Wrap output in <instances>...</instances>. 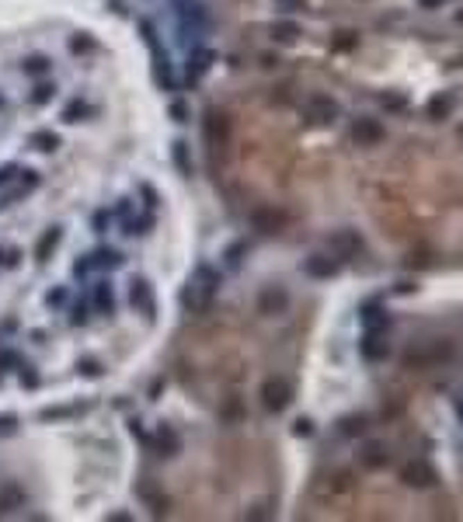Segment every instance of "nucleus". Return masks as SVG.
I'll return each instance as SVG.
<instances>
[{
  "mask_svg": "<svg viewBox=\"0 0 463 522\" xmlns=\"http://www.w3.org/2000/svg\"><path fill=\"white\" fill-rule=\"evenodd\" d=\"M84 115H91V108H87L84 101H70V105L63 108V122H70V126H74V122H81Z\"/></svg>",
  "mask_w": 463,
  "mask_h": 522,
  "instance_id": "a211bd4d",
  "label": "nucleus"
},
{
  "mask_svg": "<svg viewBox=\"0 0 463 522\" xmlns=\"http://www.w3.org/2000/svg\"><path fill=\"white\" fill-rule=\"evenodd\" d=\"M286 307H289L286 289H265V293L258 296V310H262V314H283Z\"/></svg>",
  "mask_w": 463,
  "mask_h": 522,
  "instance_id": "9b49d317",
  "label": "nucleus"
},
{
  "mask_svg": "<svg viewBox=\"0 0 463 522\" xmlns=\"http://www.w3.org/2000/svg\"><path fill=\"white\" fill-rule=\"evenodd\" d=\"M359 463H362L366 470H380V466H387V453H383V446H366V449L359 453Z\"/></svg>",
  "mask_w": 463,
  "mask_h": 522,
  "instance_id": "4468645a",
  "label": "nucleus"
},
{
  "mask_svg": "<svg viewBox=\"0 0 463 522\" xmlns=\"http://www.w3.org/2000/svg\"><path fill=\"white\" fill-rule=\"evenodd\" d=\"M303 272H307L310 279H331V276L338 272V261H335V254H331V258H328V254H310L307 265H303Z\"/></svg>",
  "mask_w": 463,
  "mask_h": 522,
  "instance_id": "1a4fd4ad",
  "label": "nucleus"
},
{
  "mask_svg": "<svg viewBox=\"0 0 463 522\" xmlns=\"http://www.w3.org/2000/svg\"><path fill=\"white\" fill-rule=\"evenodd\" d=\"M18 258H22V251L18 247H0V265H18Z\"/></svg>",
  "mask_w": 463,
  "mask_h": 522,
  "instance_id": "412c9836",
  "label": "nucleus"
},
{
  "mask_svg": "<svg viewBox=\"0 0 463 522\" xmlns=\"http://www.w3.org/2000/svg\"><path fill=\"white\" fill-rule=\"evenodd\" d=\"M171 115H174L178 122H185V115H188V112H185V105H171Z\"/></svg>",
  "mask_w": 463,
  "mask_h": 522,
  "instance_id": "bb28decb",
  "label": "nucleus"
},
{
  "mask_svg": "<svg viewBox=\"0 0 463 522\" xmlns=\"http://www.w3.org/2000/svg\"><path fill=\"white\" fill-rule=\"evenodd\" d=\"M226 136H230V119L223 112L209 108L205 112V140H209V146H223Z\"/></svg>",
  "mask_w": 463,
  "mask_h": 522,
  "instance_id": "0eeeda50",
  "label": "nucleus"
},
{
  "mask_svg": "<svg viewBox=\"0 0 463 522\" xmlns=\"http://www.w3.org/2000/svg\"><path fill=\"white\" fill-rule=\"evenodd\" d=\"M129 303L133 307H140L143 314H153V289H150V283H133L129 286Z\"/></svg>",
  "mask_w": 463,
  "mask_h": 522,
  "instance_id": "f8f14e48",
  "label": "nucleus"
},
{
  "mask_svg": "<svg viewBox=\"0 0 463 522\" xmlns=\"http://www.w3.org/2000/svg\"><path fill=\"white\" fill-rule=\"evenodd\" d=\"M87 46H91L87 39H74V53H81V49H87Z\"/></svg>",
  "mask_w": 463,
  "mask_h": 522,
  "instance_id": "c85d7f7f",
  "label": "nucleus"
},
{
  "mask_svg": "<svg viewBox=\"0 0 463 522\" xmlns=\"http://www.w3.org/2000/svg\"><path fill=\"white\" fill-rule=\"evenodd\" d=\"M328 244H331V254L342 258V261H345V258H355V254L362 251V237H359L355 230H338V233H331Z\"/></svg>",
  "mask_w": 463,
  "mask_h": 522,
  "instance_id": "423d86ee",
  "label": "nucleus"
},
{
  "mask_svg": "<svg viewBox=\"0 0 463 522\" xmlns=\"http://www.w3.org/2000/svg\"><path fill=\"white\" fill-rule=\"evenodd\" d=\"M401 480H404L407 487H432V484H435V470H432L425 460H411V463L401 466Z\"/></svg>",
  "mask_w": 463,
  "mask_h": 522,
  "instance_id": "39448f33",
  "label": "nucleus"
},
{
  "mask_svg": "<svg viewBox=\"0 0 463 522\" xmlns=\"http://www.w3.org/2000/svg\"><path fill=\"white\" fill-rule=\"evenodd\" d=\"M98 303L112 314V303H115V300H112V289H98Z\"/></svg>",
  "mask_w": 463,
  "mask_h": 522,
  "instance_id": "393cba45",
  "label": "nucleus"
},
{
  "mask_svg": "<svg viewBox=\"0 0 463 522\" xmlns=\"http://www.w3.org/2000/svg\"><path fill=\"white\" fill-rule=\"evenodd\" d=\"M53 91H56V87H49V84H39V87H35V105L49 101V98H53Z\"/></svg>",
  "mask_w": 463,
  "mask_h": 522,
  "instance_id": "b1692460",
  "label": "nucleus"
},
{
  "mask_svg": "<svg viewBox=\"0 0 463 522\" xmlns=\"http://www.w3.org/2000/svg\"><path fill=\"white\" fill-rule=\"evenodd\" d=\"M209 60H212L209 53H199V56H195V67L188 63V77H192V81H195V77H202V74H205V67H209Z\"/></svg>",
  "mask_w": 463,
  "mask_h": 522,
  "instance_id": "6ab92c4d",
  "label": "nucleus"
},
{
  "mask_svg": "<svg viewBox=\"0 0 463 522\" xmlns=\"http://www.w3.org/2000/svg\"><path fill=\"white\" fill-rule=\"evenodd\" d=\"M219 418H223L226 425H237V421L244 418V404H241L237 397H230V401H226V404L219 407Z\"/></svg>",
  "mask_w": 463,
  "mask_h": 522,
  "instance_id": "dca6fc26",
  "label": "nucleus"
},
{
  "mask_svg": "<svg viewBox=\"0 0 463 522\" xmlns=\"http://www.w3.org/2000/svg\"><path fill=\"white\" fill-rule=\"evenodd\" d=\"M272 35H276V42H283V46H289V42H296V35H300V28H296L293 22H279V25L272 28Z\"/></svg>",
  "mask_w": 463,
  "mask_h": 522,
  "instance_id": "f3484780",
  "label": "nucleus"
},
{
  "mask_svg": "<svg viewBox=\"0 0 463 522\" xmlns=\"http://www.w3.org/2000/svg\"><path fill=\"white\" fill-rule=\"evenodd\" d=\"M453 94H439V98H432L428 101V119H446L449 112H453Z\"/></svg>",
  "mask_w": 463,
  "mask_h": 522,
  "instance_id": "2eb2a0df",
  "label": "nucleus"
},
{
  "mask_svg": "<svg viewBox=\"0 0 463 522\" xmlns=\"http://www.w3.org/2000/svg\"><path fill=\"white\" fill-rule=\"evenodd\" d=\"M352 140H355L359 146H376V143H383V126H380L376 119H355Z\"/></svg>",
  "mask_w": 463,
  "mask_h": 522,
  "instance_id": "6e6552de",
  "label": "nucleus"
},
{
  "mask_svg": "<svg viewBox=\"0 0 463 522\" xmlns=\"http://www.w3.org/2000/svg\"><path fill=\"white\" fill-rule=\"evenodd\" d=\"M251 226H255L258 233H276V230L286 226V212H279V209H272V205H255V209H251Z\"/></svg>",
  "mask_w": 463,
  "mask_h": 522,
  "instance_id": "20e7f679",
  "label": "nucleus"
},
{
  "mask_svg": "<svg viewBox=\"0 0 463 522\" xmlns=\"http://www.w3.org/2000/svg\"><path fill=\"white\" fill-rule=\"evenodd\" d=\"M35 143H39V150H46V153L60 146V140H56V136H49V133H39V136H35Z\"/></svg>",
  "mask_w": 463,
  "mask_h": 522,
  "instance_id": "4be33fe9",
  "label": "nucleus"
},
{
  "mask_svg": "<svg viewBox=\"0 0 463 522\" xmlns=\"http://www.w3.org/2000/svg\"><path fill=\"white\" fill-rule=\"evenodd\" d=\"M296 435H310V421H296Z\"/></svg>",
  "mask_w": 463,
  "mask_h": 522,
  "instance_id": "cd10ccee",
  "label": "nucleus"
},
{
  "mask_svg": "<svg viewBox=\"0 0 463 522\" xmlns=\"http://www.w3.org/2000/svg\"><path fill=\"white\" fill-rule=\"evenodd\" d=\"M366 328H369V331H380V328H387V317H383L376 307H369V310H366Z\"/></svg>",
  "mask_w": 463,
  "mask_h": 522,
  "instance_id": "aec40b11",
  "label": "nucleus"
},
{
  "mask_svg": "<svg viewBox=\"0 0 463 522\" xmlns=\"http://www.w3.org/2000/svg\"><path fill=\"white\" fill-rule=\"evenodd\" d=\"M174 160H178L181 171H188V146L185 143H174Z\"/></svg>",
  "mask_w": 463,
  "mask_h": 522,
  "instance_id": "5701e85b",
  "label": "nucleus"
},
{
  "mask_svg": "<svg viewBox=\"0 0 463 522\" xmlns=\"http://www.w3.org/2000/svg\"><path fill=\"white\" fill-rule=\"evenodd\" d=\"M216 272L209 269V265H199L195 269V279H192V286H188V293H185V303L195 310V314H202L209 303H212V293H216Z\"/></svg>",
  "mask_w": 463,
  "mask_h": 522,
  "instance_id": "f257e3e1",
  "label": "nucleus"
},
{
  "mask_svg": "<svg viewBox=\"0 0 463 522\" xmlns=\"http://www.w3.org/2000/svg\"><path fill=\"white\" fill-rule=\"evenodd\" d=\"M289 401H293V387H289L286 376H269L262 383V404H265V411L279 414V411L289 407Z\"/></svg>",
  "mask_w": 463,
  "mask_h": 522,
  "instance_id": "f03ea898",
  "label": "nucleus"
},
{
  "mask_svg": "<svg viewBox=\"0 0 463 522\" xmlns=\"http://www.w3.org/2000/svg\"><path fill=\"white\" fill-rule=\"evenodd\" d=\"M28 70H32V74H42V70H46V60H42V56H32Z\"/></svg>",
  "mask_w": 463,
  "mask_h": 522,
  "instance_id": "a878e982",
  "label": "nucleus"
},
{
  "mask_svg": "<svg viewBox=\"0 0 463 522\" xmlns=\"http://www.w3.org/2000/svg\"><path fill=\"white\" fill-rule=\"evenodd\" d=\"M303 115H307L314 126H331V122L342 115V108H338V101L328 98V94H310V98L303 101Z\"/></svg>",
  "mask_w": 463,
  "mask_h": 522,
  "instance_id": "7ed1b4c3",
  "label": "nucleus"
},
{
  "mask_svg": "<svg viewBox=\"0 0 463 522\" xmlns=\"http://www.w3.org/2000/svg\"><path fill=\"white\" fill-rule=\"evenodd\" d=\"M362 355H366L369 362H380V359L390 355V345L383 342L380 331H366V338H362Z\"/></svg>",
  "mask_w": 463,
  "mask_h": 522,
  "instance_id": "9d476101",
  "label": "nucleus"
},
{
  "mask_svg": "<svg viewBox=\"0 0 463 522\" xmlns=\"http://www.w3.org/2000/svg\"><path fill=\"white\" fill-rule=\"evenodd\" d=\"M157 449H160V456H174V453H181V439H178V432L164 425V428L157 432Z\"/></svg>",
  "mask_w": 463,
  "mask_h": 522,
  "instance_id": "ddd939ff",
  "label": "nucleus"
},
{
  "mask_svg": "<svg viewBox=\"0 0 463 522\" xmlns=\"http://www.w3.org/2000/svg\"><path fill=\"white\" fill-rule=\"evenodd\" d=\"M279 4H283V8H293V4H300V0H279Z\"/></svg>",
  "mask_w": 463,
  "mask_h": 522,
  "instance_id": "c756f323",
  "label": "nucleus"
}]
</instances>
